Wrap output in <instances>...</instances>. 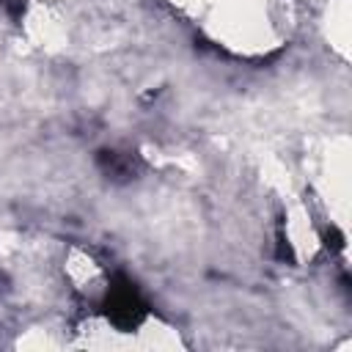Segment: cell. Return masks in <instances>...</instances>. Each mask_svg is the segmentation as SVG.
<instances>
[{
  "label": "cell",
  "mask_w": 352,
  "mask_h": 352,
  "mask_svg": "<svg viewBox=\"0 0 352 352\" xmlns=\"http://www.w3.org/2000/svg\"><path fill=\"white\" fill-rule=\"evenodd\" d=\"M206 44L245 60L278 52L294 30L292 0H162Z\"/></svg>",
  "instance_id": "1"
}]
</instances>
